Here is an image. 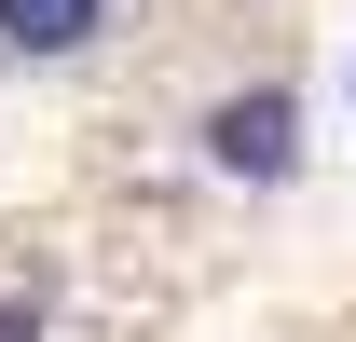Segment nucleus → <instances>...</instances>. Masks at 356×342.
Instances as JSON below:
<instances>
[{"label":"nucleus","instance_id":"1","mask_svg":"<svg viewBox=\"0 0 356 342\" xmlns=\"http://www.w3.org/2000/svg\"><path fill=\"white\" fill-rule=\"evenodd\" d=\"M288 137H302V110H288V96H233L220 124H206V151H220L233 178H288Z\"/></svg>","mask_w":356,"mask_h":342},{"label":"nucleus","instance_id":"2","mask_svg":"<svg viewBox=\"0 0 356 342\" xmlns=\"http://www.w3.org/2000/svg\"><path fill=\"white\" fill-rule=\"evenodd\" d=\"M110 28V0H0V55H83Z\"/></svg>","mask_w":356,"mask_h":342},{"label":"nucleus","instance_id":"3","mask_svg":"<svg viewBox=\"0 0 356 342\" xmlns=\"http://www.w3.org/2000/svg\"><path fill=\"white\" fill-rule=\"evenodd\" d=\"M0 342H42V315H28V301H0Z\"/></svg>","mask_w":356,"mask_h":342}]
</instances>
